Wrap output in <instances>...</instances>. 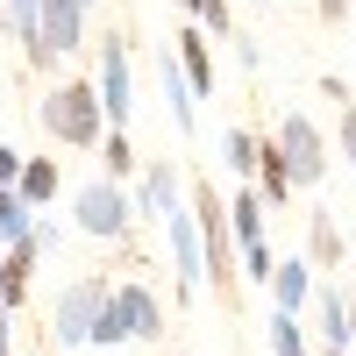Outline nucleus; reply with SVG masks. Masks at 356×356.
Returning <instances> with one entry per match:
<instances>
[{"mask_svg":"<svg viewBox=\"0 0 356 356\" xmlns=\"http://www.w3.org/2000/svg\"><path fill=\"white\" fill-rule=\"evenodd\" d=\"M36 122H43L50 143H65V150H100L107 143V114H100L93 79H50L43 100H36Z\"/></svg>","mask_w":356,"mask_h":356,"instance_id":"1","label":"nucleus"},{"mask_svg":"<svg viewBox=\"0 0 356 356\" xmlns=\"http://www.w3.org/2000/svg\"><path fill=\"white\" fill-rule=\"evenodd\" d=\"M164 300L143 278H122L107 292V307H100V328H93V342L100 349H122V342H164Z\"/></svg>","mask_w":356,"mask_h":356,"instance_id":"2","label":"nucleus"},{"mask_svg":"<svg viewBox=\"0 0 356 356\" xmlns=\"http://www.w3.org/2000/svg\"><path fill=\"white\" fill-rule=\"evenodd\" d=\"M107 292H114V278H100V271H79V278H72V285L50 300V342H57V349H79V342H93Z\"/></svg>","mask_w":356,"mask_h":356,"instance_id":"3","label":"nucleus"},{"mask_svg":"<svg viewBox=\"0 0 356 356\" xmlns=\"http://www.w3.org/2000/svg\"><path fill=\"white\" fill-rule=\"evenodd\" d=\"M271 150L285 157V171H292V186H321L328 178V136H321V122L314 114H300V107H285L278 114V129H271Z\"/></svg>","mask_w":356,"mask_h":356,"instance_id":"4","label":"nucleus"},{"mask_svg":"<svg viewBox=\"0 0 356 356\" xmlns=\"http://www.w3.org/2000/svg\"><path fill=\"white\" fill-rule=\"evenodd\" d=\"M72 221H79V235H93V243H122L136 228V200H129V186H114V178H86L72 193Z\"/></svg>","mask_w":356,"mask_h":356,"instance_id":"5","label":"nucleus"},{"mask_svg":"<svg viewBox=\"0 0 356 356\" xmlns=\"http://www.w3.org/2000/svg\"><path fill=\"white\" fill-rule=\"evenodd\" d=\"M93 57H100V72H93L100 114H107L114 129H129V114H136V72H129V36H122V22H114L107 36H93Z\"/></svg>","mask_w":356,"mask_h":356,"instance_id":"6","label":"nucleus"},{"mask_svg":"<svg viewBox=\"0 0 356 356\" xmlns=\"http://www.w3.org/2000/svg\"><path fill=\"white\" fill-rule=\"evenodd\" d=\"M93 8H100V0H43V43H36L29 65H36V72H57V57L86 50V22H93Z\"/></svg>","mask_w":356,"mask_h":356,"instance_id":"7","label":"nucleus"},{"mask_svg":"<svg viewBox=\"0 0 356 356\" xmlns=\"http://www.w3.org/2000/svg\"><path fill=\"white\" fill-rule=\"evenodd\" d=\"M164 228H171V292H178V300H193V292L207 285V250H200V221H193V207H171Z\"/></svg>","mask_w":356,"mask_h":356,"instance_id":"8","label":"nucleus"},{"mask_svg":"<svg viewBox=\"0 0 356 356\" xmlns=\"http://www.w3.org/2000/svg\"><path fill=\"white\" fill-rule=\"evenodd\" d=\"M50 243H57V221H36V235H29V243L0 250V314H22L29 278H36V257H43Z\"/></svg>","mask_w":356,"mask_h":356,"instance_id":"9","label":"nucleus"},{"mask_svg":"<svg viewBox=\"0 0 356 356\" xmlns=\"http://www.w3.org/2000/svg\"><path fill=\"white\" fill-rule=\"evenodd\" d=\"M136 214H171V207H186V178H178V164L171 157H143V171H136Z\"/></svg>","mask_w":356,"mask_h":356,"instance_id":"10","label":"nucleus"},{"mask_svg":"<svg viewBox=\"0 0 356 356\" xmlns=\"http://www.w3.org/2000/svg\"><path fill=\"white\" fill-rule=\"evenodd\" d=\"M314 335H321V349H335V356L356 349L349 342V300H342L335 278H314Z\"/></svg>","mask_w":356,"mask_h":356,"instance_id":"11","label":"nucleus"},{"mask_svg":"<svg viewBox=\"0 0 356 356\" xmlns=\"http://www.w3.org/2000/svg\"><path fill=\"white\" fill-rule=\"evenodd\" d=\"M171 57H178V72H186V86H193V100H207L214 93V36H207V29H178L171 36Z\"/></svg>","mask_w":356,"mask_h":356,"instance_id":"12","label":"nucleus"},{"mask_svg":"<svg viewBox=\"0 0 356 356\" xmlns=\"http://www.w3.org/2000/svg\"><path fill=\"white\" fill-rule=\"evenodd\" d=\"M342 257H349V235L335 221V207H314L307 214V264L314 271H342Z\"/></svg>","mask_w":356,"mask_h":356,"instance_id":"13","label":"nucleus"},{"mask_svg":"<svg viewBox=\"0 0 356 356\" xmlns=\"http://www.w3.org/2000/svg\"><path fill=\"white\" fill-rule=\"evenodd\" d=\"M271 300H278V314H300V321H307V307H314V264H307V257H278Z\"/></svg>","mask_w":356,"mask_h":356,"instance_id":"14","label":"nucleus"},{"mask_svg":"<svg viewBox=\"0 0 356 356\" xmlns=\"http://www.w3.org/2000/svg\"><path fill=\"white\" fill-rule=\"evenodd\" d=\"M264 214H271V207H264V193L243 178V186H235V200H228V235H235V250L264 243Z\"/></svg>","mask_w":356,"mask_h":356,"instance_id":"15","label":"nucleus"},{"mask_svg":"<svg viewBox=\"0 0 356 356\" xmlns=\"http://www.w3.org/2000/svg\"><path fill=\"white\" fill-rule=\"evenodd\" d=\"M157 79H164V100H171V122H178V136H193V122H200V100H193V86H186V72H178V57H171V43L157 50Z\"/></svg>","mask_w":356,"mask_h":356,"instance_id":"16","label":"nucleus"},{"mask_svg":"<svg viewBox=\"0 0 356 356\" xmlns=\"http://www.w3.org/2000/svg\"><path fill=\"white\" fill-rule=\"evenodd\" d=\"M57 186H65L57 157H29V164H22V178H15V200L29 207V214H43V207L57 200Z\"/></svg>","mask_w":356,"mask_h":356,"instance_id":"17","label":"nucleus"},{"mask_svg":"<svg viewBox=\"0 0 356 356\" xmlns=\"http://www.w3.org/2000/svg\"><path fill=\"white\" fill-rule=\"evenodd\" d=\"M221 157H228L235 178H257V164H264V136H257L250 122H228V129H221Z\"/></svg>","mask_w":356,"mask_h":356,"instance_id":"18","label":"nucleus"},{"mask_svg":"<svg viewBox=\"0 0 356 356\" xmlns=\"http://www.w3.org/2000/svg\"><path fill=\"white\" fill-rule=\"evenodd\" d=\"M0 29L22 43V57H36V43H43V0H0Z\"/></svg>","mask_w":356,"mask_h":356,"instance_id":"19","label":"nucleus"},{"mask_svg":"<svg viewBox=\"0 0 356 356\" xmlns=\"http://www.w3.org/2000/svg\"><path fill=\"white\" fill-rule=\"evenodd\" d=\"M178 15H186L193 29H207V36H235V8H228V0H178Z\"/></svg>","mask_w":356,"mask_h":356,"instance_id":"20","label":"nucleus"},{"mask_svg":"<svg viewBox=\"0 0 356 356\" xmlns=\"http://www.w3.org/2000/svg\"><path fill=\"white\" fill-rule=\"evenodd\" d=\"M100 164H107L100 178H114V186H129V178L143 171V157L129 150V129H107V143H100Z\"/></svg>","mask_w":356,"mask_h":356,"instance_id":"21","label":"nucleus"},{"mask_svg":"<svg viewBox=\"0 0 356 356\" xmlns=\"http://www.w3.org/2000/svg\"><path fill=\"white\" fill-rule=\"evenodd\" d=\"M271 356H314V349H307V321H300V314H271Z\"/></svg>","mask_w":356,"mask_h":356,"instance_id":"22","label":"nucleus"},{"mask_svg":"<svg viewBox=\"0 0 356 356\" xmlns=\"http://www.w3.org/2000/svg\"><path fill=\"white\" fill-rule=\"evenodd\" d=\"M271 271H278L271 243H250V250H243V278H250V285H271Z\"/></svg>","mask_w":356,"mask_h":356,"instance_id":"23","label":"nucleus"},{"mask_svg":"<svg viewBox=\"0 0 356 356\" xmlns=\"http://www.w3.org/2000/svg\"><path fill=\"white\" fill-rule=\"evenodd\" d=\"M22 164H29V157L15 150V143H0V186H8V193H15V178H22Z\"/></svg>","mask_w":356,"mask_h":356,"instance_id":"24","label":"nucleus"},{"mask_svg":"<svg viewBox=\"0 0 356 356\" xmlns=\"http://www.w3.org/2000/svg\"><path fill=\"white\" fill-rule=\"evenodd\" d=\"M342 157H349V171H356V100L342 107Z\"/></svg>","mask_w":356,"mask_h":356,"instance_id":"25","label":"nucleus"},{"mask_svg":"<svg viewBox=\"0 0 356 356\" xmlns=\"http://www.w3.org/2000/svg\"><path fill=\"white\" fill-rule=\"evenodd\" d=\"M321 93H328V100H335V107H349V100H356V93H349V86H342V79H335V72H321Z\"/></svg>","mask_w":356,"mask_h":356,"instance_id":"26","label":"nucleus"},{"mask_svg":"<svg viewBox=\"0 0 356 356\" xmlns=\"http://www.w3.org/2000/svg\"><path fill=\"white\" fill-rule=\"evenodd\" d=\"M0 356H15V314H0Z\"/></svg>","mask_w":356,"mask_h":356,"instance_id":"27","label":"nucleus"},{"mask_svg":"<svg viewBox=\"0 0 356 356\" xmlns=\"http://www.w3.org/2000/svg\"><path fill=\"white\" fill-rule=\"evenodd\" d=\"M349 342H356V300H349Z\"/></svg>","mask_w":356,"mask_h":356,"instance_id":"28","label":"nucleus"},{"mask_svg":"<svg viewBox=\"0 0 356 356\" xmlns=\"http://www.w3.org/2000/svg\"><path fill=\"white\" fill-rule=\"evenodd\" d=\"M349 22H356V0H349Z\"/></svg>","mask_w":356,"mask_h":356,"instance_id":"29","label":"nucleus"},{"mask_svg":"<svg viewBox=\"0 0 356 356\" xmlns=\"http://www.w3.org/2000/svg\"><path fill=\"white\" fill-rule=\"evenodd\" d=\"M164 356H186V349H164Z\"/></svg>","mask_w":356,"mask_h":356,"instance_id":"30","label":"nucleus"},{"mask_svg":"<svg viewBox=\"0 0 356 356\" xmlns=\"http://www.w3.org/2000/svg\"><path fill=\"white\" fill-rule=\"evenodd\" d=\"M22 356H43V349H22Z\"/></svg>","mask_w":356,"mask_h":356,"instance_id":"31","label":"nucleus"},{"mask_svg":"<svg viewBox=\"0 0 356 356\" xmlns=\"http://www.w3.org/2000/svg\"><path fill=\"white\" fill-rule=\"evenodd\" d=\"M321 356H335V349H321Z\"/></svg>","mask_w":356,"mask_h":356,"instance_id":"32","label":"nucleus"}]
</instances>
